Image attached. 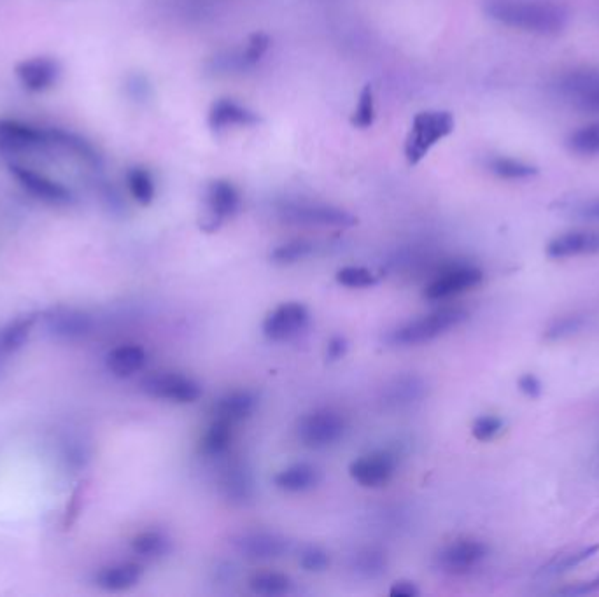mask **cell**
<instances>
[{
    "label": "cell",
    "mask_w": 599,
    "mask_h": 597,
    "mask_svg": "<svg viewBox=\"0 0 599 597\" xmlns=\"http://www.w3.org/2000/svg\"><path fill=\"white\" fill-rule=\"evenodd\" d=\"M311 323V312L304 303L286 302L263 319L261 331L270 342H288L304 333Z\"/></svg>",
    "instance_id": "obj_8"
},
{
    "label": "cell",
    "mask_w": 599,
    "mask_h": 597,
    "mask_svg": "<svg viewBox=\"0 0 599 597\" xmlns=\"http://www.w3.org/2000/svg\"><path fill=\"white\" fill-rule=\"evenodd\" d=\"M142 391L155 400L188 405L202 398L197 380L177 372H156L142 380Z\"/></svg>",
    "instance_id": "obj_7"
},
{
    "label": "cell",
    "mask_w": 599,
    "mask_h": 597,
    "mask_svg": "<svg viewBox=\"0 0 599 597\" xmlns=\"http://www.w3.org/2000/svg\"><path fill=\"white\" fill-rule=\"evenodd\" d=\"M375 121V99L374 90L372 86L367 85L360 93V100H358V106L354 109L353 118L351 123L353 127L360 128V130H367L372 127Z\"/></svg>",
    "instance_id": "obj_38"
},
{
    "label": "cell",
    "mask_w": 599,
    "mask_h": 597,
    "mask_svg": "<svg viewBox=\"0 0 599 597\" xmlns=\"http://www.w3.org/2000/svg\"><path fill=\"white\" fill-rule=\"evenodd\" d=\"M312 253H314V244L312 242L305 239H295L275 247L274 251L270 253V260L275 265L288 267V265H295L298 261L307 260Z\"/></svg>",
    "instance_id": "obj_35"
},
{
    "label": "cell",
    "mask_w": 599,
    "mask_h": 597,
    "mask_svg": "<svg viewBox=\"0 0 599 597\" xmlns=\"http://www.w3.org/2000/svg\"><path fill=\"white\" fill-rule=\"evenodd\" d=\"M270 39L265 34H254L249 37L244 48L223 51L218 53L207 62V71L212 74H230V72H242L251 69L267 55Z\"/></svg>",
    "instance_id": "obj_14"
},
{
    "label": "cell",
    "mask_w": 599,
    "mask_h": 597,
    "mask_svg": "<svg viewBox=\"0 0 599 597\" xmlns=\"http://www.w3.org/2000/svg\"><path fill=\"white\" fill-rule=\"evenodd\" d=\"M9 170H11V176L15 177L16 183L20 184L30 197L36 198L43 204L64 207V205L74 202L72 191L65 184L58 183L46 174L23 167L20 163H11Z\"/></svg>",
    "instance_id": "obj_11"
},
{
    "label": "cell",
    "mask_w": 599,
    "mask_h": 597,
    "mask_svg": "<svg viewBox=\"0 0 599 597\" xmlns=\"http://www.w3.org/2000/svg\"><path fill=\"white\" fill-rule=\"evenodd\" d=\"M577 106L580 107V109H584V111H589V113L599 114V90L591 93V95L585 97L584 100H580Z\"/></svg>",
    "instance_id": "obj_48"
},
{
    "label": "cell",
    "mask_w": 599,
    "mask_h": 597,
    "mask_svg": "<svg viewBox=\"0 0 599 597\" xmlns=\"http://www.w3.org/2000/svg\"><path fill=\"white\" fill-rule=\"evenodd\" d=\"M454 132V118L447 111H423L412 121L407 141L405 158L410 165L421 162L438 142Z\"/></svg>",
    "instance_id": "obj_4"
},
{
    "label": "cell",
    "mask_w": 599,
    "mask_h": 597,
    "mask_svg": "<svg viewBox=\"0 0 599 597\" xmlns=\"http://www.w3.org/2000/svg\"><path fill=\"white\" fill-rule=\"evenodd\" d=\"M321 480L316 466L307 463H295L279 471L274 477V484L277 489L289 492V494H300L314 489Z\"/></svg>",
    "instance_id": "obj_25"
},
{
    "label": "cell",
    "mask_w": 599,
    "mask_h": 597,
    "mask_svg": "<svg viewBox=\"0 0 599 597\" xmlns=\"http://www.w3.org/2000/svg\"><path fill=\"white\" fill-rule=\"evenodd\" d=\"M468 312L459 307H442L433 310L426 316L412 319L409 323L398 326L391 331L389 344L396 347H416V345L428 344L435 338L442 337L445 333L458 328L459 324L465 323Z\"/></svg>",
    "instance_id": "obj_3"
},
{
    "label": "cell",
    "mask_w": 599,
    "mask_h": 597,
    "mask_svg": "<svg viewBox=\"0 0 599 597\" xmlns=\"http://www.w3.org/2000/svg\"><path fill=\"white\" fill-rule=\"evenodd\" d=\"M219 491L230 503L244 505L254 496L253 473L242 461H230L219 473Z\"/></svg>",
    "instance_id": "obj_18"
},
{
    "label": "cell",
    "mask_w": 599,
    "mask_h": 597,
    "mask_svg": "<svg viewBox=\"0 0 599 597\" xmlns=\"http://www.w3.org/2000/svg\"><path fill=\"white\" fill-rule=\"evenodd\" d=\"M423 394V380L416 375H403L391 380L388 386L384 387V403L393 407H405L421 400Z\"/></svg>",
    "instance_id": "obj_26"
},
{
    "label": "cell",
    "mask_w": 599,
    "mask_h": 597,
    "mask_svg": "<svg viewBox=\"0 0 599 597\" xmlns=\"http://www.w3.org/2000/svg\"><path fill=\"white\" fill-rule=\"evenodd\" d=\"M39 321H41V314L34 312V314L15 317L13 321L4 324L0 328V358H6L20 351L23 345L29 342L30 335Z\"/></svg>",
    "instance_id": "obj_24"
},
{
    "label": "cell",
    "mask_w": 599,
    "mask_h": 597,
    "mask_svg": "<svg viewBox=\"0 0 599 597\" xmlns=\"http://www.w3.org/2000/svg\"><path fill=\"white\" fill-rule=\"evenodd\" d=\"M585 324H587V316L584 314H570V316H563L552 321L549 324V328L545 330V340L549 342H559L564 338L573 337L580 331L584 330Z\"/></svg>",
    "instance_id": "obj_36"
},
{
    "label": "cell",
    "mask_w": 599,
    "mask_h": 597,
    "mask_svg": "<svg viewBox=\"0 0 599 597\" xmlns=\"http://www.w3.org/2000/svg\"><path fill=\"white\" fill-rule=\"evenodd\" d=\"M125 92L127 97L134 102H146L151 97V85L148 78L142 74H130L125 81Z\"/></svg>",
    "instance_id": "obj_42"
},
{
    "label": "cell",
    "mask_w": 599,
    "mask_h": 597,
    "mask_svg": "<svg viewBox=\"0 0 599 597\" xmlns=\"http://www.w3.org/2000/svg\"><path fill=\"white\" fill-rule=\"evenodd\" d=\"M127 188L130 197L139 205L153 204L156 197V184L153 174L146 167L134 165L127 170Z\"/></svg>",
    "instance_id": "obj_30"
},
{
    "label": "cell",
    "mask_w": 599,
    "mask_h": 597,
    "mask_svg": "<svg viewBox=\"0 0 599 597\" xmlns=\"http://www.w3.org/2000/svg\"><path fill=\"white\" fill-rule=\"evenodd\" d=\"M298 564L307 573H323L330 568V554L318 545H307L298 555Z\"/></svg>",
    "instance_id": "obj_40"
},
{
    "label": "cell",
    "mask_w": 599,
    "mask_h": 597,
    "mask_svg": "<svg viewBox=\"0 0 599 597\" xmlns=\"http://www.w3.org/2000/svg\"><path fill=\"white\" fill-rule=\"evenodd\" d=\"M277 214L284 223L321 228H351L358 219L346 209L316 202H282Z\"/></svg>",
    "instance_id": "obj_6"
},
{
    "label": "cell",
    "mask_w": 599,
    "mask_h": 597,
    "mask_svg": "<svg viewBox=\"0 0 599 597\" xmlns=\"http://www.w3.org/2000/svg\"><path fill=\"white\" fill-rule=\"evenodd\" d=\"M256 408H258V396L253 391L237 389V391H230L225 396H221L214 403L212 417L225 419L232 424H239V422L249 419L256 412Z\"/></svg>",
    "instance_id": "obj_21"
},
{
    "label": "cell",
    "mask_w": 599,
    "mask_h": 597,
    "mask_svg": "<svg viewBox=\"0 0 599 597\" xmlns=\"http://www.w3.org/2000/svg\"><path fill=\"white\" fill-rule=\"evenodd\" d=\"M351 568L365 578H377L384 575L388 568V557L379 548H361L353 555Z\"/></svg>",
    "instance_id": "obj_33"
},
{
    "label": "cell",
    "mask_w": 599,
    "mask_h": 597,
    "mask_svg": "<svg viewBox=\"0 0 599 597\" xmlns=\"http://www.w3.org/2000/svg\"><path fill=\"white\" fill-rule=\"evenodd\" d=\"M594 253H599V232L592 230H575L557 235L547 246V254L554 260H566Z\"/></svg>",
    "instance_id": "obj_19"
},
{
    "label": "cell",
    "mask_w": 599,
    "mask_h": 597,
    "mask_svg": "<svg viewBox=\"0 0 599 597\" xmlns=\"http://www.w3.org/2000/svg\"><path fill=\"white\" fill-rule=\"evenodd\" d=\"M337 282L349 289H367L375 286L377 277L365 267H344L337 272Z\"/></svg>",
    "instance_id": "obj_39"
},
{
    "label": "cell",
    "mask_w": 599,
    "mask_h": 597,
    "mask_svg": "<svg viewBox=\"0 0 599 597\" xmlns=\"http://www.w3.org/2000/svg\"><path fill=\"white\" fill-rule=\"evenodd\" d=\"M577 214L585 219H594V221H599V198H596V200H591V202H587V204L580 205V207H578Z\"/></svg>",
    "instance_id": "obj_47"
},
{
    "label": "cell",
    "mask_w": 599,
    "mask_h": 597,
    "mask_svg": "<svg viewBox=\"0 0 599 597\" xmlns=\"http://www.w3.org/2000/svg\"><path fill=\"white\" fill-rule=\"evenodd\" d=\"M389 594L393 597H417L419 596V589H417L416 583L414 582L400 580V582L393 583V587L389 590Z\"/></svg>",
    "instance_id": "obj_46"
},
{
    "label": "cell",
    "mask_w": 599,
    "mask_h": 597,
    "mask_svg": "<svg viewBox=\"0 0 599 597\" xmlns=\"http://www.w3.org/2000/svg\"><path fill=\"white\" fill-rule=\"evenodd\" d=\"M489 20L533 36H557L570 22L568 11L550 0H484Z\"/></svg>",
    "instance_id": "obj_2"
},
{
    "label": "cell",
    "mask_w": 599,
    "mask_h": 597,
    "mask_svg": "<svg viewBox=\"0 0 599 597\" xmlns=\"http://www.w3.org/2000/svg\"><path fill=\"white\" fill-rule=\"evenodd\" d=\"M232 422L225 419L212 417L209 428L205 429L204 436L200 440V450L205 457H223L230 450L233 438Z\"/></svg>",
    "instance_id": "obj_28"
},
{
    "label": "cell",
    "mask_w": 599,
    "mask_h": 597,
    "mask_svg": "<svg viewBox=\"0 0 599 597\" xmlns=\"http://www.w3.org/2000/svg\"><path fill=\"white\" fill-rule=\"evenodd\" d=\"M258 123V114L232 99H219L209 111V127L214 132H223L233 127H254Z\"/></svg>",
    "instance_id": "obj_20"
},
{
    "label": "cell",
    "mask_w": 599,
    "mask_h": 597,
    "mask_svg": "<svg viewBox=\"0 0 599 597\" xmlns=\"http://www.w3.org/2000/svg\"><path fill=\"white\" fill-rule=\"evenodd\" d=\"M557 90L563 93L564 97L573 99L575 104H578L580 100L599 90V72L587 71V69L566 72L557 81Z\"/></svg>",
    "instance_id": "obj_27"
},
{
    "label": "cell",
    "mask_w": 599,
    "mask_h": 597,
    "mask_svg": "<svg viewBox=\"0 0 599 597\" xmlns=\"http://www.w3.org/2000/svg\"><path fill=\"white\" fill-rule=\"evenodd\" d=\"M598 550V545H594V547L584 548V550H578L573 554L561 555L554 561H550L540 573L542 575H561V573H566L570 569L577 568L582 562L589 561Z\"/></svg>",
    "instance_id": "obj_37"
},
{
    "label": "cell",
    "mask_w": 599,
    "mask_h": 597,
    "mask_svg": "<svg viewBox=\"0 0 599 597\" xmlns=\"http://www.w3.org/2000/svg\"><path fill=\"white\" fill-rule=\"evenodd\" d=\"M142 573L144 569L139 562H116L100 569L95 576V583L106 592H125L141 582Z\"/></svg>",
    "instance_id": "obj_22"
},
{
    "label": "cell",
    "mask_w": 599,
    "mask_h": 597,
    "mask_svg": "<svg viewBox=\"0 0 599 597\" xmlns=\"http://www.w3.org/2000/svg\"><path fill=\"white\" fill-rule=\"evenodd\" d=\"M242 197L235 184L226 179H216L207 186L205 193L204 230H218L225 221L233 218L240 211Z\"/></svg>",
    "instance_id": "obj_13"
},
{
    "label": "cell",
    "mask_w": 599,
    "mask_h": 597,
    "mask_svg": "<svg viewBox=\"0 0 599 597\" xmlns=\"http://www.w3.org/2000/svg\"><path fill=\"white\" fill-rule=\"evenodd\" d=\"M233 547L251 561H270L288 554L289 541L281 534L253 531L237 536L233 540Z\"/></svg>",
    "instance_id": "obj_16"
},
{
    "label": "cell",
    "mask_w": 599,
    "mask_h": 597,
    "mask_svg": "<svg viewBox=\"0 0 599 597\" xmlns=\"http://www.w3.org/2000/svg\"><path fill=\"white\" fill-rule=\"evenodd\" d=\"M130 548L135 555H139L142 559H160L162 555L169 552L170 541L160 531L148 529V531L135 534L130 541Z\"/></svg>",
    "instance_id": "obj_32"
},
{
    "label": "cell",
    "mask_w": 599,
    "mask_h": 597,
    "mask_svg": "<svg viewBox=\"0 0 599 597\" xmlns=\"http://www.w3.org/2000/svg\"><path fill=\"white\" fill-rule=\"evenodd\" d=\"M503 431V421L496 415H480L475 419L472 433L479 442H489Z\"/></svg>",
    "instance_id": "obj_41"
},
{
    "label": "cell",
    "mask_w": 599,
    "mask_h": 597,
    "mask_svg": "<svg viewBox=\"0 0 599 597\" xmlns=\"http://www.w3.org/2000/svg\"><path fill=\"white\" fill-rule=\"evenodd\" d=\"M598 589L599 576L596 580H591V582H582L577 583V585H570V587H564V589L559 590V594H563V596H585V594H591V592Z\"/></svg>",
    "instance_id": "obj_45"
},
{
    "label": "cell",
    "mask_w": 599,
    "mask_h": 597,
    "mask_svg": "<svg viewBox=\"0 0 599 597\" xmlns=\"http://www.w3.org/2000/svg\"><path fill=\"white\" fill-rule=\"evenodd\" d=\"M487 555H489V548L484 541L459 538V540L447 543L438 552L437 566L447 575H468L486 561Z\"/></svg>",
    "instance_id": "obj_10"
},
{
    "label": "cell",
    "mask_w": 599,
    "mask_h": 597,
    "mask_svg": "<svg viewBox=\"0 0 599 597\" xmlns=\"http://www.w3.org/2000/svg\"><path fill=\"white\" fill-rule=\"evenodd\" d=\"M568 149L578 156L599 155V120L578 128L568 137Z\"/></svg>",
    "instance_id": "obj_34"
},
{
    "label": "cell",
    "mask_w": 599,
    "mask_h": 597,
    "mask_svg": "<svg viewBox=\"0 0 599 597\" xmlns=\"http://www.w3.org/2000/svg\"><path fill=\"white\" fill-rule=\"evenodd\" d=\"M148 363V352L142 345L121 344L109 351L106 356V366L109 372L118 379H130L135 373L141 372Z\"/></svg>",
    "instance_id": "obj_23"
},
{
    "label": "cell",
    "mask_w": 599,
    "mask_h": 597,
    "mask_svg": "<svg viewBox=\"0 0 599 597\" xmlns=\"http://www.w3.org/2000/svg\"><path fill=\"white\" fill-rule=\"evenodd\" d=\"M347 349H349V344H347L346 338L335 335L326 344V359L328 361H340L346 356Z\"/></svg>",
    "instance_id": "obj_43"
},
{
    "label": "cell",
    "mask_w": 599,
    "mask_h": 597,
    "mask_svg": "<svg viewBox=\"0 0 599 597\" xmlns=\"http://www.w3.org/2000/svg\"><path fill=\"white\" fill-rule=\"evenodd\" d=\"M34 153H62L86 167L102 162L99 149L83 135L58 127H41L20 120L0 118V155L23 156Z\"/></svg>",
    "instance_id": "obj_1"
},
{
    "label": "cell",
    "mask_w": 599,
    "mask_h": 597,
    "mask_svg": "<svg viewBox=\"0 0 599 597\" xmlns=\"http://www.w3.org/2000/svg\"><path fill=\"white\" fill-rule=\"evenodd\" d=\"M484 279L479 268L466 263L447 265L424 289V298L430 302H444L452 296L461 295L477 288Z\"/></svg>",
    "instance_id": "obj_9"
},
{
    "label": "cell",
    "mask_w": 599,
    "mask_h": 597,
    "mask_svg": "<svg viewBox=\"0 0 599 597\" xmlns=\"http://www.w3.org/2000/svg\"><path fill=\"white\" fill-rule=\"evenodd\" d=\"M519 389H521L522 393L526 394L528 398H538L543 391L542 382H540L538 377L533 375V373L522 375L521 379H519Z\"/></svg>",
    "instance_id": "obj_44"
},
{
    "label": "cell",
    "mask_w": 599,
    "mask_h": 597,
    "mask_svg": "<svg viewBox=\"0 0 599 597\" xmlns=\"http://www.w3.org/2000/svg\"><path fill=\"white\" fill-rule=\"evenodd\" d=\"M249 589L258 596H286L293 590V580L279 571H258L249 578Z\"/></svg>",
    "instance_id": "obj_29"
},
{
    "label": "cell",
    "mask_w": 599,
    "mask_h": 597,
    "mask_svg": "<svg viewBox=\"0 0 599 597\" xmlns=\"http://www.w3.org/2000/svg\"><path fill=\"white\" fill-rule=\"evenodd\" d=\"M16 76L25 90L43 93L57 85L60 64L50 57L29 58L16 65Z\"/></svg>",
    "instance_id": "obj_17"
},
{
    "label": "cell",
    "mask_w": 599,
    "mask_h": 597,
    "mask_svg": "<svg viewBox=\"0 0 599 597\" xmlns=\"http://www.w3.org/2000/svg\"><path fill=\"white\" fill-rule=\"evenodd\" d=\"M486 167L493 176L505 179V181H524L538 172L528 162H522L517 158H510V156H493L487 160Z\"/></svg>",
    "instance_id": "obj_31"
},
{
    "label": "cell",
    "mask_w": 599,
    "mask_h": 597,
    "mask_svg": "<svg viewBox=\"0 0 599 597\" xmlns=\"http://www.w3.org/2000/svg\"><path fill=\"white\" fill-rule=\"evenodd\" d=\"M395 473V456L384 450L358 457L349 466V475L354 482L367 489H379L388 485L395 477Z\"/></svg>",
    "instance_id": "obj_15"
},
{
    "label": "cell",
    "mask_w": 599,
    "mask_h": 597,
    "mask_svg": "<svg viewBox=\"0 0 599 597\" xmlns=\"http://www.w3.org/2000/svg\"><path fill=\"white\" fill-rule=\"evenodd\" d=\"M344 415L333 408H316L296 424V436L309 449H328L346 435Z\"/></svg>",
    "instance_id": "obj_5"
},
{
    "label": "cell",
    "mask_w": 599,
    "mask_h": 597,
    "mask_svg": "<svg viewBox=\"0 0 599 597\" xmlns=\"http://www.w3.org/2000/svg\"><path fill=\"white\" fill-rule=\"evenodd\" d=\"M41 321L51 337L57 338L60 342H71V344L85 340L93 330L92 316L78 307L58 305V307L46 310L41 316Z\"/></svg>",
    "instance_id": "obj_12"
}]
</instances>
